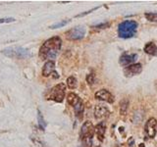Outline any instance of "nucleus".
Segmentation results:
<instances>
[{
  "mask_svg": "<svg viewBox=\"0 0 157 147\" xmlns=\"http://www.w3.org/2000/svg\"><path fill=\"white\" fill-rule=\"evenodd\" d=\"M61 46L62 40L59 36L49 38L41 45L40 49H39L38 56L41 60L53 61V59L56 58L57 54L60 51Z\"/></svg>",
  "mask_w": 157,
  "mask_h": 147,
  "instance_id": "obj_1",
  "label": "nucleus"
},
{
  "mask_svg": "<svg viewBox=\"0 0 157 147\" xmlns=\"http://www.w3.org/2000/svg\"><path fill=\"white\" fill-rule=\"evenodd\" d=\"M137 29V23L132 20H127L118 26V36L121 38H131L135 36Z\"/></svg>",
  "mask_w": 157,
  "mask_h": 147,
  "instance_id": "obj_2",
  "label": "nucleus"
},
{
  "mask_svg": "<svg viewBox=\"0 0 157 147\" xmlns=\"http://www.w3.org/2000/svg\"><path fill=\"white\" fill-rule=\"evenodd\" d=\"M95 134L94 126H93L92 123L90 121H86V123H83V125L82 126L80 136L81 139L82 141V143L85 144L86 147H90L92 144V137Z\"/></svg>",
  "mask_w": 157,
  "mask_h": 147,
  "instance_id": "obj_3",
  "label": "nucleus"
},
{
  "mask_svg": "<svg viewBox=\"0 0 157 147\" xmlns=\"http://www.w3.org/2000/svg\"><path fill=\"white\" fill-rule=\"evenodd\" d=\"M6 57L13 58V59H28L32 57V53L29 52L28 49L18 46H12L4 49L2 51Z\"/></svg>",
  "mask_w": 157,
  "mask_h": 147,
  "instance_id": "obj_4",
  "label": "nucleus"
},
{
  "mask_svg": "<svg viewBox=\"0 0 157 147\" xmlns=\"http://www.w3.org/2000/svg\"><path fill=\"white\" fill-rule=\"evenodd\" d=\"M65 93H66V85L64 83H58V85H54L47 92L46 99L55 101L57 103H61L64 100V98H65Z\"/></svg>",
  "mask_w": 157,
  "mask_h": 147,
  "instance_id": "obj_5",
  "label": "nucleus"
},
{
  "mask_svg": "<svg viewBox=\"0 0 157 147\" xmlns=\"http://www.w3.org/2000/svg\"><path fill=\"white\" fill-rule=\"evenodd\" d=\"M86 34V28L83 27H76L71 28L70 31L67 32L66 36L67 38L70 39V40H80L85 37Z\"/></svg>",
  "mask_w": 157,
  "mask_h": 147,
  "instance_id": "obj_6",
  "label": "nucleus"
},
{
  "mask_svg": "<svg viewBox=\"0 0 157 147\" xmlns=\"http://www.w3.org/2000/svg\"><path fill=\"white\" fill-rule=\"evenodd\" d=\"M144 130L146 135L149 137V138H154L157 132V121L154 118H149L147 120L145 126H144Z\"/></svg>",
  "mask_w": 157,
  "mask_h": 147,
  "instance_id": "obj_7",
  "label": "nucleus"
},
{
  "mask_svg": "<svg viewBox=\"0 0 157 147\" xmlns=\"http://www.w3.org/2000/svg\"><path fill=\"white\" fill-rule=\"evenodd\" d=\"M51 75H53L54 78L59 77L58 73L55 72V63H54V61H47L42 68V76L47 77Z\"/></svg>",
  "mask_w": 157,
  "mask_h": 147,
  "instance_id": "obj_8",
  "label": "nucleus"
},
{
  "mask_svg": "<svg viewBox=\"0 0 157 147\" xmlns=\"http://www.w3.org/2000/svg\"><path fill=\"white\" fill-rule=\"evenodd\" d=\"M142 71V66L140 63H135L132 64V65L128 66L124 69V74L125 76L130 77H134L140 74Z\"/></svg>",
  "mask_w": 157,
  "mask_h": 147,
  "instance_id": "obj_9",
  "label": "nucleus"
},
{
  "mask_svg": "<svg viewBox=\"0 0 157 147\" xmlns=\"http://www.w3.org/2000/svg\"><path fill=\"white\" fill-rule=\"evenodd\" d=\"M137 59V54H135V53H124L122 54L121 57H120V60H119V63L120 65L123 66V67H128L132 65V64H135L136 60Z\"/></svg>",
  "mask_w": 157,
  "mask_h": 147,
  "instance_id": "obj_10",
  "label": "nucleus"
},
{
  "mask_svg": "<svg viewBox=\"0 0 157 147\" xmlns=\"http://www.w3.org/2000/svg\"><path fill=\"white\" fill-rule=\"evenodd\" d=\"M95 98L97 100L100 101H105L108 103H113L114 102V96L112 95V93L110 91H108L107 89H100L97 92H95L94 94Z\"/></svg>",
  "mask_w": 157,
  "mask_h": 147,
  "instance_id": "obj_11",
  "label": "nucleus"
},
{
  "mask_svg": "<svg viewBox=\"0 0 157 147\" xmlns=\"http://www.w3.org/2000/svg\"><path fill=\"white\" fill-rule=\"evenodd\" d=\"M109 114H110L109 109L104 105H96L94 108V117L97 120L106 118L109 116Z\"/></svg>",
  "mask_w": 157,
  "mask_h": 147,
  "instance_id": "obj_12",
  "label": "nucleus"
},
{
  "mask_svg": "<svg viewBox=\"0 0 157 147\" xmlns=\"http://www.w3.org/2000/svg\"><path fill=\"white\" fill-rule=\"evenodd\" d=\"M95 134L97 135V138L99 141H103L105 137V132H106V125L104 122H100L99 124H97L94 126Z\"/></svg>",
  "mask_w": 157,
  "mask_h": 147,
  "instance_id": "obj_13",
  "label": "nucleus"
},
{
  "mask_svg": "<svg viewBox=\"0 0 157 147\" xmlns=\"http://www.w3.org/2000/svg\"><path fill=\"white\" fill-rule=\"evenodd\" d=\"M144 50L146 54L151 56H157V45L154 42H148L145 44Z\"/></svg>",
  "mask_w": 157,
  "mask_h": 147,
  "instance_id": "obj_14",
  "label": "nucleus"
},
{
  "mask_svg": "<svg viewBox=\"0 0 157 147\" xmlns=\"http://www.w3.org/2000/svg\"><path fill=\"white\" fill-rule=\"evenodd\" d=\"M74 110H75V115L78 120H82L83 117V111H85V106H83V103L81 100L78 103L77 105L74 106Z\"/></svg>",
  "mask_w": 157,
  "mask_h": 147,
  "instance_id": "obj_15",
  "label": "nucleus"
},
{
  "mask_svg": "<svg viewBox=\"0 0 157 147\" xmlns=\"http://www.w3.org/2000/svg\"><path fill=\"white\" fill-rule=\"evenodd\" d=\"M80 101H81V98L78 97L76 94V93H74V92L69 93L68 96H67V102H68V104L73 106V107L75 106V105H77Z\"/></svg>",
  "mask_w": 157,
  "mask_h": 147,
  "instance_id": "obj_16",
  "label": "nucleus"
},
{
  "mask_svg": "<svg viewBox=\"0 0 157 147\" xmlns=\"http://www.w3.org/2000/svg\"><path fill=\"white\" fill-rule=\"evenodd\" d=\"M37 121H38V126H39V127H40L42 130H45L47 124H46V122L44 121V118H43L42 114H41L39 110L37 111Z\"/></svg>",
  "mask_w": 157,
  "mask_h": 147,
  "instance_id": "obj_17",
  "label": "nucleus"
},
{
  "mask_svg": "<svg viewBox=\"0 0 157 147\" xmlns=\"http://www.w3.org/2000/svg\"><path fill=\"white\" fill-rule=\"evenodd\" d=\"M77 78L75 77H69L67 78V86L70 88V89H74V88L77 87Z\"/></svg>",
  "mask_w": 157,
  "mask_h": 147,
  "instance_id": "obj_18",
  "label": "nucleus"
},
{
  "mask_svg": "<svg viewBox=\"0 0 157 147\" xmlns=\"http://www.w3.org/2000/svg\"><path fill=\"white\" fill-rule=\"evenodd\" d=\"M128 106H129V101H128L127 99H124V100L121 101V103H120V114L121 115L126 114Z\"/></svg>",
  "mask_w": 157,
  "mask_h": 147,
  "instance_id": "obj_19",
  "label": "nucleus"
},
{
  "mask_svg": "<svg viewBox=\"0 0 157 147\" xmlns=\"http://www.w3.org/2000/svg\"><path fill=\"white\" fill-rule=\"evenodd\" d=\"M144 16L146 20H148L149 22L157 23V13H145Z\"/></svg>",
  "mask_w": 157,
  "mask_h": 147,
  "instance_id": "obj_20",
  "label": "nucleus"
},
{
  "mask_svg": "<svg viewBox=\"0 0 157 147\" xmlns=\"http://www.w3.org/2000/svg\"><path fill=\"white\" fill-rule=\"evenodd\" d=\"M70 22V20H63V21L61 22H59V23H56V24H52V26L50 27V28L54 29V28H62L64 26H66V24Z\"/></svg>",
  "mask_w": 157,
  "mask_h": 147,
  "instance_id": "obj_21",
  "label": "nucleus"
},
{
  "mask_svg": "<svg viewBox=\"0 0 157 147\" xmlns=\"http://www.w3.org/2000/svg\"><path fill=\"white\" fill-rule=\"evenodd\" d=\"M86 81H87V83L90 85H93V82H94V74L91 73V74H90V75H87V77H86Z\"/></svg>",
  "mask_w": 157,
  "mask_h": 147,
  "instance_id": "obj_22",
  "label": "nucleus"
},
{
  "mask_svg": "<svg viewBox=\"0 0 157 147\" xmlns=\"http://www.w3.org/2000/svg\"><path fill=\"white\" fill-rule=\"evenodd\" d=\"M110 26L109 23H103V24H96V26H93L92 28H106Z\"/></svg>",
  "mask_w": 157,
  "mask_h": 147,
  "instance_id": "obj_23",
  "label": "nucleus"
},
{
  "mask_svg": "<svg viewBox=\"0 0 157 147\" xmlns=\"http://www.w3.org/2000/svg\"><path fill=\"white\" fill-rule=\"evenodd\" d=\"M12 22H15V19L14 18H3V19H0V24L12 23Z\"/></svg>",
  "mask_w": 157,
  "mask_h": 147,
  "instance_id": "obj_24",
  "label": "nucleus"
},
{
  "mask_svg": "<svg viewBox=\"0 0 157 147\" xmlns=\"http://www.w3.org/2000/svg\"><path fill=\"white\" fill-rule=\"evenodd\" d=\"M96 9H98V7H95V8H93V9L90 10V11H86V12H85V13L78 14V15H77V17H82V16H86V15H87V14H90V13L93 12V11H94V10H96Z\"/></svg>",
  "mask_w": 157,
  "mask_h": 147,
  "instance_id": "obj_25",
  "label": "nucleus"
}]
</instances>
